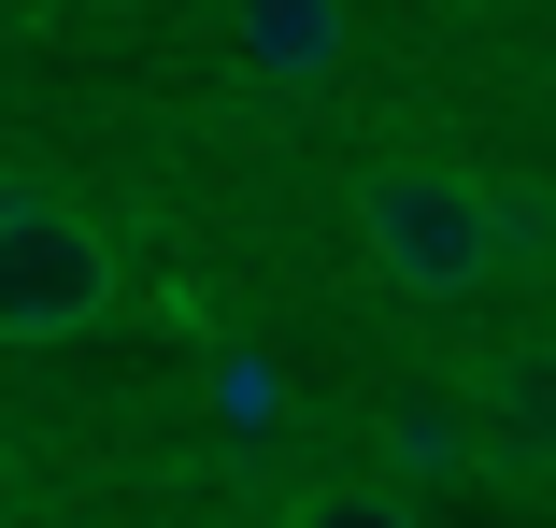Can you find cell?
<instances>
[{
  "instance_id": "cell-3",
  "label": "cell",
  "mask_w": 556,
  "mask_h": 528,
  "mask_svg": "<svg viewBox=\"0 0 556 528\" xmlns=\"http://www.w3.org/2000/svg\"><path fill=\"white\" fill-rule=\"evenodd\" d=\"M457 414H471L485 472H556V343H485L471 386H457Z\"/></svg>"
},
{
  "instance_id": "cell-6",
  "label": "cell",
  "mask_w": 556,
  "mask_h": 528,
  "mask_svg": "<svg viewBox=\"0 0 556 528\" xmlns=\"http://www.w3.org/2000/svg\"><path fill=\"white\" fill-rule=\"evenodd\" d=\"M286 528H428V514H414L400 486H314V500H300Z\"/></svg>"
},
{
  "instance_id": "cell-4",
  "label": "cell",
  "mask_w": 556,
  "mask_h": 528,
  "mask_svg": "<svg viewBox=\"0 0 556 528\" xmlns=\"http://www.w3.org/2000/svg\"><path fill=\"white\" fill-rule=\"evenodd\" d=\"M229 29L271 86H328L343 72V0H229Z\"/></svg>"
},
{
  "instance_id": "cell-5",
  "label": "cell",
  "mask_w": 556,
  "mask_h": 528,
  "mask_svg": "<svg viewBox=\"0 0 556 528\" xmlns=\"http://www.w3.org/2000/svg\"><path fill=\"white\" fill-rule=\"evenodd\" d=\"M371 443H386V472H428V486L485 472V457H471V414H457V400H386V414H371Z\"/></svg>"
},
{
  "instance_id": "cell-1",
  "label": "cell",
  "mask_w": 556,
  "mask_h": 528,
  "mask_svg": "<svg viewBox=\"0 0 556 528\" xmlns=\"http://www.w3.org/2000/svg\"><path fill=\"white\" fill-rule=\"evenodd\" d=\"M357 243H371V272L414 286V300H471L485 272L542 257L556 215L514 200V186H485L471 158H371V172H357Z\"/></svg>"
},
{
  "instance_id": "cell-2",
  "label": "cell",
  "mask_w": 556,
  "mask_h": 528,
  "mask_svg": "<svg viewBox=\"0 0 556 528\" xmlns=\"http://www.w3.org/2000/svg\"><path fill=\"white\" fill-rule=\"evenodd\" d=\"M100 314H115V243L72 200L15 186L0 200V343H86Z\"/></svg>"
}]
</instances>
